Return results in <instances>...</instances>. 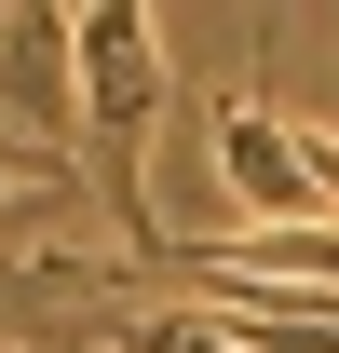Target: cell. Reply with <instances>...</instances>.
Wrapping results in <instances>:
<instances>
[{
	"instance_id": "7a4b0ae2",
	"label": "cell",
	"mask_w": 339,
	"mask_h": 353,
	"mask_svg": "<svg viewBox=\"0 0 339 353\" xmlns=\"http://www.w3.org/2000/svg\"><path fill=\"white\" fill-rule=\"evenodd\" d=\"M217 176H231V218L245 231H339L312 163H298V123L258 82H217Z\"/></svg>"
},
{
	"instance_id": "6da1fadb",
	"label": "cell",
	"mask_w": 339,
	"mask_h": 353,
	"mask_svg": "<svg viewBox=\"0 0 339 353\" xmlns=\"http://www.w3.org/2000/svg\"><path fill=\"white\" fill-rule=\"evenodd\" d=\"M150 123H163V28L136 0H95L82 14V190L123 218L136 259H163L176 231L150 218Z\"/></svg>"
}]
</instances>
